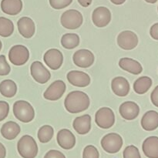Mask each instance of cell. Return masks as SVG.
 Returning a JSON list of instances; mask_svg holds the SVG:
<instances>
[{
  "instance_id": "obj_3",
  "label": "cell",
  "mask_w": 158,
  "mask_h": 158,
  "mask_svg": "<svg viewBox=\"0 0 158 158\" xmlns=\"http://www.w3.org/2000/svg\"><path fill=\"white\" fill-rule=\"evenodd\" d=\"M13 114L17 120L23 123H29L35 117V110L32 105L25 100H18L13 104Z\"/></svg>"
},
{
  "instance_id": "obj_40",
  "label": "cell",
  "mask_w": 158,
  "mask_h": 158,
  "mask_svg": "<svg viewBox=\"0 0 158 158\" xmlns=\"http://www.w3.org/2000/svg\"><path fill=\"white\" fill-rule=\"evenodd\" d=\"M110 2L112 3H114V4L117 5V6H118V5L123 4V3L126 2V0H110Z\"/></svg>"
},
{
  "instance_id": "obj_26",
  "label": "cell",
  "mask_w": 158,
  "mask_h": 158,
  "mask_svg": "<svg viewBox=\"0 0 158 158\" xmlns=\"http://www.w3.org/2000/svg\"><path fill=\"white\" fill-rule=\"evenodd\" d=\"M152 83V80L149 77H141L134 82V89L137 94H144L149 90Z\"/></svg>"
},
{
  "instance_id": "obj_31",
  "label": "cell",
  "mask_w": 158,
  "mask_h": 158,
  "mask_svg": "<svg viewBox=\"0 0 158 158\" xmlns=\"http://www.w3.org/2000/svg\"><path fill=\"white\" fill-rule=\"evenodd\" d=\"M83 158H100L98 150L93 145H88L83 150Z\"/></svg>"
},
{
  "instance_id": "obj_9",
  "label": "cell",
  "mask_w": 158,
  "mask_h": 158,
  "mask_svg": "<svg viewBox=\"0 0 158 158\" xmlns=\"http://www.w3.org/2000/svg\"><path fill=\"white\" fill-rule=\"evenodd\" d=\"M66 89V86L63 80H56L49 85V87L44 92L43 97L50 101L58 100L63 97Z\"/></svg>"
},
{
  "instance_id": "obj_19",
  "label": "cell",
  "mask_w": 158,
  "mask_h": 158,
  "mask_svg": "<svg viewBox=\"0 0 158 158\" xmlns=\"http://www.w3.org/2000/svg\"><path fill=\"white\" fill-rule=\"evenodd\" d=\"M73 127L77 134L80 135L87 134L91 129V117L89 114L78 117L73 120Z\"/></svg>"
},
{
  "instance_id": "obj_21",
  "label": "cell",
  "mask_w": 158,
  "mask_h": 158,
  "mask_svg": "<svg viewBox=\"0 0 158 158\" xmlns=\"http://www.w3.org/2000/svg\"><path fill=\"white\" fill-rule=\"evenodd\" d=\"M119 66L122 69L134 75H138L143 71V67L138 61L128 57L120 59L119 61Z\"/></svg>"
},
{
  "instance_id": "obj_10",
  "label": "cell",
  "mask_w": 158,
  "mask_h": 158,
  "mask_svg": "<svg viewBox=\"0 0 158 158\" xmlns=\"http://www.w3.org/2000/svg\"><path fill=\"white\" fill-rule=\"evenodd\" d=\"M30 72L32 78L40 84H44L50 80V72L40 61H35L32 63Z\"/></svg>"
},
{
  "instance_id": "obj_6",
  "label": "cell",
  "mask_w": 158,
  "mask_h": 158,
  "mask_svg": "<svg viewBox=\"0 0 158 158\" xmlns=\"http://www.w3.org/2000/svg\"><path fill=\"white\" fill-rule=\"evenodd\" d=\"M9 61L17 66L26 64L29 59V51L23 45H15L9 52Z\"/></svg>"
},
{
  "instance_id": "obj_4",
  "label": "cell",
  "mask_w": 158,
  "mask_h": 158,
  "mask_svg": "<svg viewBox=\"0 0 158 158\" xmlns=\"http://www.w3.org/2000/svg\"><path fill=\"white\" fill-rule=\"evenodd\" d=\"M81 12L76 9H69L63 13L60 18L61 25L66 29H77L83 24Z\"/></svg>"
},
{
  "instance_id": "obj_14",
  "label": "cell",
  "mask_w": 158,
  "mask_h": 158,
  "mask_svg": "<svg viewBox=\"0 0 158 158\" xmlns=\"http://www.w3.org/2000/svg\"><path fill=\"white\" fill-rule=\"evenodd\" d=\"M57 143L64 150H70L75 147L76 137L69 130L62 129L57 134Z\"/></svg>"
},
{
  "instance_id": "obj_1",
  "label": "cell",
  "mask_w": 158,
  "mask_h": 158,
  "mask_svg": "<svg viewBox=\"0 0 158 158\" xmlns=\"http://www.w3.org/2000/svg\"><path fill=\"white\" fill-rule=\"evenodd\" d=\"M90 104L89 97L82 91H73L67 96L64 101L66 110L70 114H78L86 110Z\"/></svg>"
},
{
  "instance_id": "obj_35",
  "label": "cell",
  "mask_w": 158,
  "mask_h": 158,
  "mask_svg": "<svg viewBox=\"0 0 158 158\" xmlns=\"http://www.w3.org/2000/svg\"><path fill=\"white\" fill-rule=\"evenodd\" d=\"M44 158H66L64 154L56 150H50L44 156Z\"/></svg>"
},
{
  "instance_id": "obj_25",
  "label": "cell",
  "mask_w": 158,
  "mask_h": 158,
  "mask_svg": "<svg viewBox=\"0 0 158 158\" xmlns=\"http://www.w3.org/2000/svg\"><path fill=\"white\" fill-rule=\"evenodd\" d=\"M17 93V85L13 80H5L0 83V94L6 98H12Z\"/></svg>"
},
{
  "instance_id": "obj_27",
  "label": "cell",
  "mask_w": 158,
  "mask_h": 158,
  "mask_svg": "<svg viewBox=\"0 0 158 158\" xmlns=\"http://www.w3.org/2000/svg\"><path fill=\"white\" fill-rule=\"evenodd\" d=\"M80 44V37L76 33H66L62 36L61 45L66 49H73Z\"/></svg>"
},
{
  "instance_id": "obj_23",
  "label": "cell",
  "mask_w": 158,
  "mask_h": 158,
  "mask_svg": "<svg viewBox=\"0 0 158 158\" xmlns=\"http://www.w3.org/2000/svg\"><path fill=\"white\" fill-rule=\"evenodd\" d=\"M20 131L21 129L18 123L13 121H8L2 125L0 132L5 139L12 140L19 134Z\"/></svg>"
},
{
  "instance_id": "obj_11",
  "label": "cell",
  "mask_w": 158,
  "mask_h": 158,
  "mask_svg": "<svg viewBox=\"0 0 158 158\" xmlns=\"http://www.w3.org/2000/svg\"><path fill=\"white\" fill-rule=\"evenodd\" d=\"M94 53L89 49H79L73 54V60L76 66L81 68H88L94 63Z\"/></svg>"
},
{
  "instance_id": "obj_33",
  "label": "cell",
  "mask_w": 158,
  "mask_h": 158,
  "mask_svg": "<svg viewBox=\"0 0 158 158\" xmlns=\"http://www.w3.org/2000/svg\"><path fill=\"white\" fill-rule=\"evenodd\" d=\"M11 71V67L6 61L4 55L0 56V76L9 75Z\"/></svg>"
},
{
  "instance_id": "obj_37",
  "label": "cell",
  "mask_w": 158,
  "mask_h": 158,
  "mask_svg": "<svg viewBox=\"0 0 158 158\" xmlns=\"http://www.w3.org/2000/svg\"><path fill=\"white\" fill-rule=\"evenodd\" d=\"M150 34L154 40H158V23L151 26V29H150Z\"/></svg>"
},
{
  "instance_id": "obj_36",
  "label": "cell",
  "mask_w": 158,
  "mask_h": 158,
  "mask_svg": "<svg viewBox=\"0 0 158 158\" xmlns=\"http://www.w3.org/2000/svg\"><path fill=\"white\" fill-rule=\"evenodd\" d=\"M151 99L153 104L158 107V86H156L154 90L152 91V93H151Z\"/></svg>"
},
{
  "instance_id": "obj_7",
  "label": "cell",
  "mask_w": 158,
  "mask_h": 158,
  "mask_svg": "<svg viewBox=\"0 0 158 158\" xmlns=\"http://www.w3.org/2000/svg\"><path fill=\"white\" fill-rule=\"evenodd\" d=\"M95 122L102 129H109L115 123V115L110 108L102 107L97 110L95 115Z\"/></svg>"
},
{
  "instance_id": "obj_24",
  "label": "cell",
  "mask_w": 158,
  "mask_h": 158,
  "mask_svg": "<svg viewBox=\"0 0 158 158\" xmlns=\"http://www.w3.org/2000/svg\"><path fill=\"white\" fill-rule=\"evenodd\" d=\"M1 9L7 15H15L23 9V2L22 0H2Z\"/></svg>"
},
{
  "instance_id": "obj_2",
  "label": "cell",
  "mask_w": 158,
  "mask_h": 158,
  "mask_svg": "<svg viewBox=\"0 0 158 158\" xmlns=\"http://www.w3.org/2000/svg\"><path fill=\"white\" fill-rule=\"evenodd\" d=\"M17 150L23 158H35L38 154V146L32 137L24 135L17 143Z\"/></svg>"
},
{
  "instance_id": "obj_42",
  "label": "cell",
  "mask_w": 158,
  "mask_h": 158,
  "mask_svg": "<svg viewBox=\"0 0 158 158\" xmlns=\"http://www.w3.org/2000/svg\"><path fill=\"white\" fill-rule=\"evenodd\" d=\"M2 42L0 41V51H1V49H2Z\"/></svg>"
},
{
  "instance_id": "obj_17",
  "label": "cell",
  "mask_w": 158,
  "mask_h": 158,
  "mask_svg": "<svg viewBox=\"0 0 158 158\" xmlns=\"http://www.w3.org/2000/svg\"><path fill=\"white\" fill-rule=\"evenodd\" d=\"M18 30L24 38L29 39L34 35L35 32V26L33 20L29 17H22L17 23Z\"/></svg>"
},
{
  "instance_id": "obj_22",
  "label": "cell",
  "mask_w": 158,
  "mask_h": 158,
  "mask_svg": "<svg viewBox=\"0 0 158 158\" xmlns=\"http://www.w3.org/2000/svg\"><path fill=\"white\" fill-rule=\"evenodd\" d=\"M141 127L147 131H153L158 128V113L157 111H148L142 117Z\"/></svg>"
},
{
  "instance_id": "obj_30",
  "label": "cell",
  "mask_w": 158,
  "mask_h": 158,
  "mask_svg": "<svg viewBox=\"0 0 158 158\" xmlns=\"http://www.w3.org/2000/svg\"><path fill=\"white\" fill-rule=\"evenodd\" d=\"M123 158H141L138 148L134 145L127 147L123 151Z\"/></svg>"
},
{
  "instance_id": "obj_38",
  "label": "cell",
  "mask_w": 158,
  "mask_h": 158,
  "mask_svg": "<svg viewBox=\"0 0 158 158\" xmlns=\"http://www.w3.org/2000/svg\"><path fill=\"white\" fill-rule=\"evenodd\" d=\"M6 156V150L4 145L0 142V158H5Z\"/></svg>"
},
{
  "instance_id": "obj_34",
  "label": "cell",
  "mask_w": 158,
  "mask_h": 158,
  "mask_svg": "<svg viewBox=\"0 0 158 158\" xmlns=\"http://www.w3.org/2000/svg\"><path fill=\"white\" fill-rule=\"evenodd\" d=\"M9 112V105L6 101H0V122L7 117Z\"/></svg>"
},
{
  "instance_id": "obj_13",
  "label": "cell",
  "mask_w": 158,
  "mask_h": 158,
  "mask_svg": "<svg viewBox=\"0 0 158 158\" xmlns=\"http://www.w3.org/2000/svg\"><path fill=\"white\" fill-rule=\"evenodd\" d=\"M45 63L52 70H57L61 67L63 62V53L57 49H50L43 56Z\"/></svg>"
},
{
  "instance_id": "obj_28",
  "label": "cell",
  "mask_w": 158,
  "mask_h": 158,
  "mask_svg": "<svg viewBox=\"0 0 158 158\" xmlns=\"http://www.w3.org/2000/svg\"><path fill=\"white\" fill-rule=\"evenodd\" d=\"M14 25L10 19L5 17H0V35L9 37L13 33Z\"/></svg>"
},
{
  "instance_id": "obj_16",
  "label": "cell",
  "mask_w": 158,
  "mask_h": 158,
  "mask_svg": "<svg viewBox=\"0 0 158 158\" xmlns=\"http://www.w3.org/2000/svg\"><path fill=\"white\" fill-rule=\"evenodd\" d=\"M67 80L69 83L78 87H86L90 83L89 76L82 71H70L67 73Z\"/></svg>"
},
{
  "instance_id": "obj_43",
  "label": "cell",
  "mask_w": 158,
  "mask_h": 158,
  "mask_svg": "<svg viewBox=\"0 0 158 158\" xmlns=\"http://www.w3.org/2000/svg\"><path fill=\"white\" fill-rule=\"evenodd\" d=\"M157 9H158V8H157Z\"/></svg>"
},
{
  "instance_id": "obj_20",
  "label": "cell",
  "mask_w": 158,
  "mask_h": 158,
  "mask_svg": "<svg viewBox=\"0 0 158 158\" xmlns=\"http://www.w3.org/2000/svg\"><path fill=\"white\" fill-rule=\"evenodd\" d=\"M143 154L148 158H158V137H149L142 145Z\"/></svg>"
},
{
  "instance_id": "obj_29",
  "label": "cell",
  "mask_w": 158,
  "mask_h": 158,
  "mask_svg": "<svg viewBox=\"0 0 158 158\" xmlns=\"http://www.w3.org/2000/svg\"><path fill=\"white\" fill-rule=\"evenodd\" d=\"M54 134V130L49 125H44L38 131V139L41 143H46L52 140Z\"/></svg>"
},
{
  "instance_id": "obj_39",
  "label": "cell",
  "mask_w": 158,
  "mask_h": 158,
  "mask_svg": "<svg viewBox=\"0 0 158 158\" xmlns=\"http://www.w3.org/2000/svg\"><path fill=\"white\" fill-rule=\"evenodd\" d=\"M78 2L83 7H88L92 3V0H78Z\"/></svg>"
},
{
  "instance_id": "obj_15",
  "label": "cell",
  "mask_w": 158,
  "mask_h": 158,
  "mask_svg": "<svg viewBox=\"0 0 158 158\" xmlns=\"http://www.w3.org/2000/svg\"><path fill=\"white\" fill-rule=\"evenodd\" d=\"M119 112L121 117L127 120H133L138 117L140 107L133 101H127L120 106Z\"/></svg>"
},
{
  "instance_id": "obj_18",
  "label": "cell",
  "mask_w": 158,
  "mask_h": 158,
  "mask_svg": "<svg viewBox=\"0 0 158 158\" xmlns=\"http://www.w3.org/2000/svg\"><path fill=\"white\" fill-rule=\"evenodd\" d=\"M111 88L114 94L120 97H124L130 92V83L127 79L122 77H117L111 82Z\"/></svg>"
},
{
  "instance_id": "obj_5",
  "label": "cell",
  "mask_w": 158,
  "mask_h": 158,
  "mask_svg": "<svg viewBox=\"0 0 158 158\" xmlns=\"http://www.w3.org/2000/svg\"><path fill=\"white\" fill-rule=\"evenodd\" d=\"M123 139L116 133H110L102 138L101 146L103 149L109 154H116L119 152L123 146Z\"/></svg>"
},
{
  "instance_id": "obj_12",
  "label": "cell",
  "mask_w": 158,
  "mask_h": 158,
  "mask_svg": "<svg viewBox=\"0 0 158 158\" xmlns=\"http://www.w3.org/2000/svg\"><path fill=\"white\" fill-rule=\"evenodd\" d=\"M94 24L99 28L107 26L111 21V12L109 9L104 6H100L94 9L92 14Z\"/></svg>"
},
{
  "instance_id": "obj_32",
  "label": "cell",
  "mask_w": 158,
  "mask_h": 158,
  "mask_svg": "<svg viewBox=\"0 0 158 158\" xmlns=\"http://www.w3.org/2000/svg\"><path fill=\"white\" fill-rule=\"evenodd\" d=\"M72 2L73 0H49V4L53 9H62L69 6Z\"/></svg>"
},
{
  "instance_id": "obj_8",
  "label": "cell",
  "mask_w": 158,
  "mask_h": 158,
  "mask_svg": "<svg viewBox=\"0 0 158 158\" xmlns=\"http://www.w3.org/2000/svg\"><path fill=\"white\" fill-rule=\"evenodd\" d=\"M117 44L121 49L131 50L137 47L138 44V37L137 34L132 31H123L117 37Z\"/></svg>"
},
{
  "instance_id": "obj_41",
  "label": "cell",
  "mask_w": 158,
  "mask_h": 158,
  "mask_svg": "<svg viewBox=\"0 0 158 158\" xmlns=\"http://www.w3.org/2000/svg\"><path fill=\"white\" fill-rule=\"evenodd\" d=\"M144 1H146L147 2H148V3H151V4H154V3L157 2V0H144Z\"/></svg>"
}]
</instances>
